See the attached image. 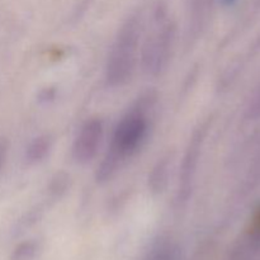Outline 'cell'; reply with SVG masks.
Instances as JSON below:
<instances>
[{"mask_svg": "<svg viewBox=\"0 0 260 260\" xmlns=\"http://www.w3.org/2000/svg\"><path fill=\"white\" fill-rule=\"evenodd\" d=\"M150 118L145 104H139L127 112L116 126L106 157L98 168V180L111 179L123 162L134 156L146 140Z\"/></svg>", "mask_w": 260, "mask_h": 260, "instance_id": "cell-1", "label": "cell"}, {"mask_svg": "<svg viewBox=\"0 0 260 260\" xmlns=\"http://www.w3.org/2000/svg\"><path fill=\"white\" fill-rule=\"evenodd\" d=\"M140 35L137 18L129 19L119 30L107 63V81L111 86H121L131 80L137 62Z\"/></svg>", "mask_w": 260, "mask_h": 260, "instance_id": "cell-2", "label": "cell"}, {"mask_svg": "<svg viewBox=\"0 0 260 260\" xmlns=\"http://www.w3.org/2000/svg\"><path fill=\"white\" fill-rule=\"evenodd\" d=\"M173 42V27L169 23H162L147 40L144 48V62L147 70L159 74L169 60Z\"/></svg>", "mask_w": 260, "mask_h": 260, "instance_id": "cell-3", "label": "cell"}, {"mask_svg": "<svg viewBox=\"0 0 260 260\" xmlns=\"http://www.w3.org/2000/svg\"><path fill=\"white\" fill-rule=\"evenodd\" d=\"M103 139V122L101 118H90L81 126L74 141V159L80 164H86L95 157Z\"/></svg>", "mask_w": 260, "mask_h": 260, "instance_id": "cell-4", "label": "cell"}, {"mask_svg": "<svg viewBox=\"0 0 260 260\" xmlns=\"http://www.w3.org/2000/svg\"><path fill=\"white\" fill-rule=\"evenodd\" d=\"M206 128H201L193 135V139L190 140L189 147L185 154L184 161L182 167V174H180V188L179 197L182 201H187L192 192V183L194 179L196 169H197L198 157H200L201 147H202L203 139H205Z\"/></svg>", "mask_w": 260, "mask_h": 260, "instance_id": "cell-5", "label": "cell"}, {"mask_svg": "<svg viewBox=\"0 0 260 260\" xmlns=\"http://www.w3.org/2000/svg\"><path fill=\"white\" fill-rule=\"evenodd\" d=\"M51 149L50 136H40L33 140L27 149V159L30 162H37L45 159Z\"/></svg>", "mask_w": 260, "mask_h": 260, "instance_id": "cell-6", "label": "cell"}, {"mask_svg": "<svg viewBox=\"0 0 260 260\" xmlns=\"http://www.w3.org/2000/svg\"><path fill=\"white\" fill-rule=\"evenodd\" d=\"M208 5H210V0H192L193 29L200 30V28L203 27Z\"/></svg>", "mask_w": 260, "mask_h": 260, "instance_id": "cell-7", "label": "cell"}, {"mask_svg": "<svg viewBox=\"0 0 260 260\" xmlns=\"http://www.w3.org/2000/svg\"><path fill=\"white\" fill-rule=\"evenodd\" d=\"M167 179H168V161L167 160H164V161L159 162V164L156 165V168L152 170L151 178H150V184H151V188L155 190V192H161L165 183H167Z\"/></svg>", "mask_w": 260, "mask_h": 260, "instance_id": "cell-8", "label": "cell"}, {"mask_svg": "<svg viewBox=\"0 0 260 260\" xmlns=\"http://www.w3.org/2000/svg\"><path fill=\"white\" fill-rule=\"evenodd\" d=\"M8 147H9V145H8L7 139H0V172H2L3 167L5 164V160H7Z\"/></svg>", "mask_w": 260, "mask_h": 260, "instance_id": "cell-9", "label": "cell"}, {"mask_svg": "<svg viewBox=\"0 0 260 260\" xmlns=\"http://www.w3.org/2000/svg\"><path fill=\"white\" fill-rule=\"evenodd\" d=\"M253 230L255 233H260V208L255 212V216H254L253 220Z\"/></svg>", "mask_w": 260, "mask_h": 260, "instance_id": "cell-10", "label": "cell"}, {"mask_svg": "<svg viewBox=\"0 0 260 260\" xmlns=\"http://www.w3.org/2000/svg\"><path fill=\"white\" fill-rule=\"evenodd\" d=\"M235 2L236 0H221V3H222L223 5H226V7H229V5H233Z\"/></svg>", "mask_w": 260, "mask_h": 260, "instance_id": "cell-11", "label": "cell"}]
</instances>
